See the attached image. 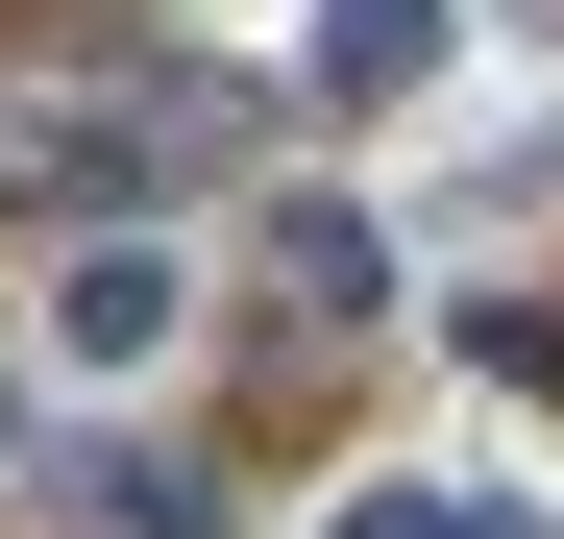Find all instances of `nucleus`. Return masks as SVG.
<instances>
[{"label": "nucleus", "instance_id": "1", "mask_svg": "<svg viewBox=\"0 0 564 539\" xmlns=\"http://www.w3.org/2000/svg\"><path fill=\"white\" fill-rule=\"evenodd\" d=\"M368 295H393V245H368L344 197H270V343H344Z\"/></svg>", "mask_w": 564, "mask_h": 539}, {"label": "nucleus", "instance_id": "2", "mask_svg": "<svg viewBox=\"0 0 564 539\" xmlns=\"http://www.w3.org/2000/svg\"><path fill=\"white\" fill-rule=\"evenodd\" d=\"M50 491L99 539H221V466H172V441H50Z\"/></svg>", "mask_w": 564, "mask_h": 539}, {"label": "nucleus", "instance_id": "3", "mask_svg": "<svg viewBox=\"0 0 564 539\" xmlns=\"http://www.w3.org/2000/svg\"><path fill=\"white\" fill-rule=\"evenodd\" d=\"M50 319H74V343H99V369H148V343H172V319H197V295H172V245L123 221V245H74V295H50Z\"/></svg>", "mask_w": 564, "mask_h": 539}, {"label": "nucleus", "instance_id": "4", "mask_svg": "<svg viewBox=\"0 0 564 539\" xmlns=\"http://www.w3.org/2000/svg\"><path fill=\"white\" fill-rule=\"evenodd\" d=\"M295 74H319V123H344V99H417V74H442V0H344Z\"/></svg>", "mask_w": 564, "mask_h": 539}, {"label": "nucleus", "instance_id": "5", "mask_svg": "<svg viewBox=\"0 0 564 539\" xmlns=\"http://www.w3.org/2000/svg\"><path fill=\"white\" fill-rule=\"evenodd\" d=\"M466 369H491L516 417H564V295H466Z\"/></svg>", "mask_w": 564, "mask_h": 539}, {"label": "nucleus", "instance_id": "6", "mask_svg": "<svg viewBox=\"0 0 564 539\" xmlns=\"http://www.w3.org/2000/svg\"><path fill=\"white\" fill-rule=\"evenodd\" d=\"M319 539H540L516 491H368V515H319Z\"/></svg>", "mask_w": 564, "mask_h": 539}]
</instances>
